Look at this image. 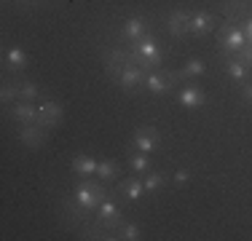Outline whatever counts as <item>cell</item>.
<instances>
[{
  "label": "cell",
  "mask_w": 252,
  "mask_h": 241,
  "mask_svg": "<svg viewBox=\"0 0 252 241\" xmlns=\"http://www.w3.org/2000/svg\"><path fill=\"white\" fill-rule=\"evenodd\" d=\"M105 198H107V188L102 182H97V180H89V177H83V182H78L73 190V201L81 209H86V212H97V207Z\"/></svg>",
  "instance_id": "1"
},
{
  "label": "cell",
  "mask_w": 252,
  "mask_h": 241,
  "mask_svg": "<svg viewBox=\"0 0 252 241\" xmlns=\"http://www.w3.org/2000/svg\"><path fill=\"white\" fill-rule=\"evenodd\" d=\"M180 81H185V75L183 72H175V70H153V72H148V78H145V89L151 94L156 96H164V94H169L172 91V86Z\"/></svg>",
  "instance_id": "2"
},
{
  "label": "cell",
  "mask_w": 252,
  "mask_h": 241,
  "mask_svg": "<svg viewBox=\"0 0 252 241\" xmlns=\"http://www.w3.org/2000/svg\"><path fill=\"white\" fill-rule=\"evenodd\" d=\"M218 43L223 48V54H239L247 43V35L242 27H233L231 22H223L218 30Z\"/></svg>",
  "instance_id": "3"
},
{
  "label": "cell",
  "mask_w": 252,
  "mask_h": 241,
  "mask_svg": "<svg viewBox=\"0 0 252 241\" xmlns=\"http://www.w3.org/2000/svg\"><path fill=\"white\" fill-rule=\"evenodd\" d=\"M131 51H134L137 57H142L148 64H153L156 70H158V64H161V62H164V57H161V48H158V43H156V38H153L151 32H148L145 38L137 40V43L131 46Z\"/></svg>",
  "instance_id": "4"
},
{
  "label": "cell",
  "mask_w": 252,
  "mask_h": 241,
  "mask_svg": "<svg viewBox=\"0 0 252 241\" xmlns=\"http://www.w3.org/2000/svg\"><path fill=\"white\" fill-rule=\"evenodd\" d=\"M62 116H64V110H62L59 102H54V99L38 102V123L43 126V129H54V126L62 120Z\"/></svg>",
  "instance_id": "5"
},
{
  "label": "cell",
  "mask_w": 252,
  "mask_h": 241,
  "mask_svg": "<svg viewBox=\"0 0 252 241\" xmlns=\"http://www.w3.org/2000/svg\"><path fill=\"white\" fill-rule=\"evenodd\" d=\"M145 67H137V64H126V67H121V72L116 75V83L121 89H126V91H131L134 86H140V83H145Z\"/></svg>",
  "instance_id": "6"
},
{
  "label": "cell",
  "mask_w": 252,
  "mask_h": 241,
  "mask_svg": "<svg viewBox=\"0 0 252 241\" xmlns=\"http://www.w3.org/2000/svg\"><path fill=\"white\" fill-rule=\"evenodd\" d=\"M156 148H158V131H156V126H140L134 131V150L153 153Z\"/></svg>",
  "instance_id": "7"
},
{
  "label": "cell",
  "mask_w": 252,
  "mask_h": 241,
  "mask_svg": "<svg viewBox=\"0 0 252 241\" xmlns=\"http://www.w3.org/2000/svg\"><path fill=\"white\" fill-rule=\"evenodd\" d=\"M46 131L49 129H43L40 123H25L19 129V140H22V145H27L30 150H38L40 145L46 142Z\"/></svg>",
  "instance_id": "8"
},
{
  "label": "cell",
  "mask_w": 252,
  "mask_h": 241,
  "mask_svg": "<svg viewBox=\"0 0 252 241\" xmlns=\"http://www.w3.org/2000/svg\"><path fill=\"white\" fill-rule=\"evenodd\" d=\"M223 16H225V22H247L250 16H252V0H228L225 3V8H223Z\"/></svg>",
  "instance_id": "9"
},
{
  "label": "cell",
  "mask_w": 252,
  "mask_h": 241,
  "mask_svg": "<svg viewBox=\"0 0 252 241\" xmlns=\"http://www.w3.org/2000/svg\"><path fill=\"white\" fill-rule=\"evenodd\" d=\"M177 99H180V105H183V107H188V110H199V107H204V102H207V94H204L199 86L188 83V86H183V89H180Z\"/></svg>",
  "instance_id": "10"
},
{
  "label": "cell",
  "mask_w": 252,
  "mask_h": 241,
  "mask_svg": "<svg viewBox=\"0 0 252 241\" xmlns=\"http://www.w3.org/2000/svg\"><path fill=\"white\" fill-rule=\"evenodd\" d=\"M166 30H169L172 38H185L190 32V14L188 11H172L169 19H166Z\"/></svg>",
  "instance_id": "11"
},
{
  "label": "cell",
  "mask_w": 252,
  "mask_h": 241,
  "mask_svg": "<svg viewBox=\"0 0 252 241\" xmlns=\"http://www.w3.org/2000/svg\"><path fill=\"white\" fill-rule=\"evenodd\" d=\"M148 35V22L142 19V16H131V19L124 22L121 27V38L129 40V43H137L140 38H145Z\"/></svg>",
  "instance_id": "12"
},
{
  "label": "cell",
  "mask_w": 252,
  "mask_h": 241,
  "mask_svg": "<svg viewBox=\"0 0 252 241\" xmlns=\"http://www.w3.org/2000/svg\"><path fill=\"white\" fill-rule=\"evenodd\" d=\"M11 116L19 120L22 126L25 123H38V105H35V102L16 99L14 105H11Z\"/></svg>",
  "instance_id": "13"
},
{
  "label": "cell",
  "mask_w": 252,
  "mask_h": 241,
  "mask_svg": "<svg viewBox=\"0 0 252 241\" xmlns=\"http://www.w3.org/2000/svg\"><path fill=\"white\" fill-rule=\"evenodd\" d=\"M118 196H121L124 201H137V198L145 196V182H142L140 177H126L118 182Z\"/></svg>",
  "instance_id": "14"
},
{
  "label": "cell",
  "mask_w": 252,
  "mask_h": 241,
  "mask_svg": "<svg viewBox=\"0 0 252 241\" xmlns=\"http://www.w3.org/2000/svg\"><path fill=\"white\" fill-rule=\"evenodd\" d=\"M215 27V16L209 14V11H196V14H190V32L193 35H207L212 32Z\"/></svg>",
  "instance_id": "15"
},
{
  "label": "cell",
  "mask_w": 252,
  "mask_h": 241,
  "mask_svg": "<svg viewBox=\"0 0 252 241\" xmlns=\"http://www.w3.org/2000/svg\"><path fill=\"white\" fill-rule=\"evenodd\" d=\"M5 67H8L11 72H22L27 67V54L22 51L19 46L8 48V51H5Z\"/></svg>",
  "instance_id": "16"
},
{
  "label": "cell",
  "mask_w": 252,
  "mask_h": 241,
  "mask_svg": "<svg viewBox=\"0 0 252 241\" xmlns=\"http://www.w3.org/2000/svg\"><path fill=\"white\" fill-rule=\"evenodd\" d=\"M97 164L99 161H94L92 155H75L73 158V172L78 177H92V174H97Z\"/></svg>",
  "instance_id": "17"
},
{
  "label": "cell",
  "mask_w": 252,
  "mask_h": 241,
  "mask_svg": "<svg viewBox=\"0 0 252 241\" xmlns=\"http://www.w3.org/2000/svg\"><path fill=\"white\" fill-rule=\"evenodd\" d=\"M247 72H250V67L244 62H239V59H225V75L231 78V81L244 83L247 81Z\"/></svg>",
  "instance_id": "18"
},
{
  "label": "cell",
  "mask_w": 252,
  "mask_h": 241,
  "mask_svg": "<svg viewBox=\"0 0 252 241\" xmlns=\"http://www.w3.org/2000/svg\"><path fill=\"white\" fill-rule=\"evenodd\" d=\"M97 174H99L102 182H113V180L118 177V161H113V158L99 161V164H97Z\"/></svg>",
  "instance_id": "19"
},
{
  "label": "cell",
  "mask_w": 252,
  "mask_h": 241,
  "mask_svg": "<svg viewBox=\"0 0 252 241\" xmlns=\"http://www.w3.org/2000/svg\"><path fill=\"white\" fill-rule=\"evenodd\" d=\"M19 99L25 102H38L40 99V86L30 81H19Z\"/></svg>",
  "instance_id": "20"
},
{
  "label": "cell",
  "mask_w": 252,
  "mask_h": 241,
  "mask_svg": "<svg viewBox=\"0 0 252 241\" xmlns=\"http://www.w3.org/2000/svg\"><path fill=\"white\" fill-rule=\"evenodd\" d=\"M142 182H145V193H158L161 188H164V174H158V172H148Z\"/></svg>",
  "instance_id": "21"
},
{
  "label": "cell",
  "mask_w": 252,
  "mask_h": 241,
  "mask_svg": "<svg viewBox=\"0 0 252 241\" xmlns=\"http://www.w3.org/2000/svg\"><path fill=\"white\" fill-rule=\"evenodd\" d=\"M204 70H207V64H204L201 59H188L180 72H183L185 78H196V75H204Z\"/></svg>",
  "instance_id": "22"
},
{
  "label": "cell",
  "mask_w": 252,
  "mask_h": 241,
  "mask_svg": "<svg viewBox=\"0 0 252 241\" xmlns=\"http://www.w3.org/2000/svg\"><path fill=\"white\" fill-rule=\"evenodd\" d=\"M131 169H134L137 174H148V172H151V153L131 155Z\"/></svg>",
  "instance_id": "23"
},
{
  "label": "cell",
  "mask_w": 252,
  "mask_h": 241,
  "mask_svg": "<svg viewBox=\"0 0 252 241\" xmlns=\"http://www.w3.org/2000/svg\"><path fill=\"white\" fill-rule=\"evenodd\" d=\"M16 99H19V83H3L0 102H3V105H14Z\"/></svg>",
  "instance_id": "24"
},
{
  "label": "cell",
  "mask_w": 252,
  "mask_h": 241,
  "mask_svg": "<svg viewBox=\"0 0 252 241\" xmlns=\"http://www.w3.org/2000/svg\"><path fill=\"white\" fill-rule=\"evenodd\" d=\"M118 239H124V241H137V239H140V228H137L134 222H124L121 231H118Z\"/></svg>",
  "instance_id": "25"
},
{
  "label": "cell",
  "mask_w": 252,
  "mask_h": 241,
  "mask_svg": "<svg viewBox=\"0 0 252 241\" xmlns=\"http://www.w3.org/2000/svg\"><path fill=\"white\" fill-rule=\"evenodd\" d=\"M236 59H239V62H244L247 67H252V43H250V40L244 43V48H242V51L236 54Z\"/></svg>",
  "instance_id": "26"
},
{
  "label": "cell",
  "mask_w": 252,
  "mask_h": 241,
  "mask_svg": "<svg viewBox=\"0 0 252 241\" xmlns=\"http://www.w3.org/2000/svg\"><path fill=\"white\" fill-rule=\"evenodd\" d=\"M190 177H193V174H190V169H177V172H175V182L177 185L190 182Z\"/></svg>",
  "instance_id": "27"
},
{
  "label": "cell",
  "mask_w": 252,
  "mask_h": 241,
  "mask_svg": "<svg viewBox=\"0 0 252 241\" xmlns=\"http://www.w3.org/2000/svg\"><path fill=\"white\" fill-rule=\"evenodd\" d=\"M244 35H247V40L252 43V16H250L247 22H244Z\"/></svg>",
  "instance_id": "28"
},
{
  "label": "cell",
  "mask_w": 252,
  "mask_h": 241,
  "mask_svg": "<svg viewBox=\"0 0 252 241\" xmlns=\"http://www.w3.org/2000/svg\"><path fill=\"white\" fill-rule=\"evenodd\" d=\"M244 99L252 102V83H247V86H244Z\"/></svg>",
  "instance_id": "29"
}]
</instances>
